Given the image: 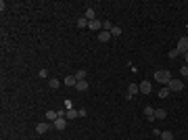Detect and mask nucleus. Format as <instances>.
Here are the masks:
<instances>
[{"label": "nucleus", "mask_w": 188, "mask_h": 140, "mask_svg": "<svg viewBox=\"0 0 188 140\" xmlns=\"http://www.w3.org/2000/svg\"><path fill=\"white\" fill-rule=\"evenodd\" d=\"M155 80H157L159 84H169L171 82V73H169L167 69H161V71L155 73Z\"/></svg>", "instance_id": "nucleus-1"}, {"label": "nucleus", "mask_w": 188, "mask_h": 140, "mask_svg": "<svg viewBox=\"0 0 188 140\" xmlns=\"http://www.w3.org/2000/svg\"><path fill=\"white\" fill-rule=\"evenodd\" d=\"M65 107H67V111H69V109H73V103H71V100H65Z\"/></svg>", "instance_id": "nucleus-27"}, {"label": "nucleus", "mask_w": 188, "mask_h": 140, "mask_svg": "<svg viewBox=\"0 0 188 140\" xmlns=\"http://www.w3.org/2000/svg\"><path fill=\"white\" fill-rule=\"evenodd\" d=\"M88 23H90V21H88V19H86V17H80V19H77V21H75V25H77V27H88Z\"/></svg>", "instance_id": "nucleus-17"}, {"label": "nucleus", "mask_w": 188, "mask_h": 140, "mask_svg": "<svg viewBox=\"0 0 188 140\" xmlns=\"http://www.w3.org/2000/svg\"><path fill=\"white\" fill-rule=\"evenodd\" d=\"M138 88H140V92H142V94H151V92H153V84L149 82V80H144V82H142Z\"/></svg>", "instance_id": "nucleus-4"}, {"label": "nucleus", "mask_w": 188, "mask_h": 140, "mask_svg": "<svg viewBox=\"0 0 188 140\" xmlns=\"http://www.w3.org/2000/svg\"><path fill=\"white\" fill-rule=\"evenodd\" d=\"M84 17H86L88 21H94V19H96V13H94V9H86V13H84Z\"/></svg>", "instance_id": "nucleus-11"}, {"label": "nucleus", "mask_w": 188, "mask_h": 140, "mask_svg": "<svg viewBox=\"0 0 188 140\" xmlns=\"http://www.w3.org/2000/svg\"><path fill=\"white\" fill-rule=\"evenodd\" d=\"M165 117H167L165 109H155V119H165Z\"/></svg>", "instance_id": "nucleus-13"}, {"label": "nucleus", "mask_w": 188, "mask_h": 140, "mask_svg": "<svg viewBox=\"0 0 188 140\" xmlns=\"http://www.w3.org/2000/svg\"><path fill=\"white\" fill-rule=\"evenodd\" d=\"M65 117H67V121H71V119H75V117H80V115H77V109H69V111L65 113Z\"/></svg>", "instance_id": "nucleus-14"}, {"label": "nucleus", "mask_w": 188, "mask_h": 140, "mask_svg": "<svg viewBox=\"0 0 188 140\" xmlns=\"http://www.w3.org/2000/svg\"><path fill=\"white\" fill-rule=\"evenodd\" d=\"M144 115L149 117L151 123H155V109H153V107H144Z\"/></svg>", "instance_id": "nucleus-7"}, {"label": "nucleus", "mask_w": 188, "mask_h": 140, "mask_svg": "<svg viewBox=\"0 0 188 140\" xmlns=\"http://www.w3.org/2000/svg\"><path fill=\"white\" fill-rule=\"evenodd\" d=\"M184 61H186V65H188V52H186V55H184Z\"/></svg>", "instance_id": "nucleus-28"}, {"label": "nucleus", "mask_w": 188, "mask_h": 140, "mask_svg": "<svg viewBox=\"0 0 188 140\" xmlns=\"http://www.w3.org/2000/svg\"><path fill=\"white\" fill-rule=\"evenodd\" d=\"M65 84H67V86H73V88H75V84H77V80H75V75H67V78H65Z\"/></svg>", "instance_id": "nucleus-18"}, {"label": "nucleus", "mask_w": 188, "mask_h": 140, "mask_svg": "<svg viewBox=\"0 0 188 140\" xmlns=\"http://www.w3.org/2000/svg\"><path fill=\"white\" fill-rule=\"evenodd\" d=\"M67 123H69V121H67V117H59V119L55 121V128L59 130V132H63V130L67 128Z\"/></svg>", "instance_id": "nucleus-5"}, {"label": "nucleus", "mask_w": 188, "mask_h": 140, "mask_svg": "<svg viewBox=\"0 0 188 140\" xmlns=\"http://www.w3.org/2000/svg\"><path fill=\"white\" fill-rule=\"evenodd\" d=\"M186 82H188V78H186Z\"/></svg>", "instance_id": "nucleus-29"}, {"label": "nucleus", "mask_w": 188, "mask_h": 140, "mask_svg": "<svg viewBox=\"0 0 188 140\" xmlns=\"http://www.w3.org/2000/svg\"><path fill=\"white\" fill-rule=\"evenodd\" d=\"M48 86H50L52 90H57V88H59V86H61V82H59V80H57V78H52V80L48 82Z\"/></svg>", "instance_id": "nucleus-20"}, {"label": "nucleus", "mask_w": 188, "mask_h": 140, "mask_svg": "<svg viewBox=\"0 0 188 140\" xmlns=\"http://www.w3.org/2000/svg\"><path fill=\"white\" fill-rule=\"evenodd\" d=\"M176 48H178V52H180V55H186V52H188V38H180Z\"/></svg>", "instance_id": "nucleus-3"}, {"label": "nucleus", "mask_w": 188, "mask_h": 140, "mask_svg": "<svg viewBox=\"0 0 188 140\" xmlns=\"http://www.w3.org/2000/svg\"><path fill=\"white\" fill-rule=\"evenodd\" d=\"M77 115H80V117H86V109H77Z\"/></svg>", "instance_id": "nucleus-26"}, {"label": "nucleus", "mask_w": 188, "mask_h": 140, "mask_svg": "<svg viewBox=\"0 0 188 140\" xmlns=\"http://www.w3.org/2000/svg\"><path fill=\"white\" fill-rule=\"evenodd\" d=\"M169 96V88H161L159 90V98H167Z\"/></svg>", "instance_id": "nucleus-22"}, {"label": "nucleus", "mask_w": 188, "mask_h": 140, "mask_svg": "<svg viewBox=\"0 0 188 140\" xmlns=\"http://www.w3.org/2000/svg\"><path fill=\"white\" fill-rule=\"evenodd\" d=\"M180 73H182V75H184V78H188V65H184V67H182V69H180Z\"/></svg>", "instance_id": "nucleus-25"}, {"label": "nucleus", "mask_w": 188, "mask_h": 140, "mask_svg": "<svg viewBox=\"0 0 188 140\" xmlns=\"http://www.w3.org/2000/svg\"><path fill=\"white\" fill-rule=\"evenodd\" d=\"M103 29H105V32H111V29H113V23H111V21H103Z\"/></svg>", "instance_id": "nucleus-23"}, {"label": "nucleus", "mask_w": 188, "mask_h": 140, "mask_svg": "<svg viewBox=\"0 0 188 140\" xmlns=\"http://www.w3.org/2000/svg\"><path fill=\"white\" fill-rule=\"evenodd\" d=\"M88 29H92V32H103V21H98V19H94L88 23Z\"/></svg>", "instance_id": "nucleus-6"}, {"label": "nucleus", "mask_w": 188, "mask_h": 140, "mask_svg": "<svg viewBox=\"0 0 188 140\" xmlns=\"http://www.w3.org/2000/svg\"><path fill=\"white\" fill-rule=\"evenodd\" d=\"M75 90H80V92H86L88 90V80H82V82L75 84Z\"/></svg>", "instance_id": "nucleus-10"}, {"label": "nucleus", "mask_w": 188, "mask_h": 140, "mask_svg": "<svg viewBox=\"0 0 188 140\" xmlns=\"http://www.w3.org/2000/svg\"><path fill=\"white\" fill-rule=\"evenodd\" d=\"M138 92H140V88H138L136 84H130V86H128V94H130V96H134V94H138Z\"/></svg>", "instance_id": "nucleus-15"}, {"label": "nucleus", "mask_w": 188, "mask_h": 140, "mask_svg": "<svg viewBox=\"0 0 188 140\" xmlns=\"http://www.w3.org/2000/svg\"><path fill=\"white\" fill-rule=\"evenodd\" d=\"M178 55H180V52H178V48H171V50H169V59H176Z\"/></svg>", "instance_id": "nucleus-24"}, {"label": "nucleus", "mask_w": 188, "mask_h": 140, "mask_svg": "<svg viewBox=\"0 0 188 140\" xmlns=\"http://www.w3.org/2000/svg\"><path fill=\"white\" fill-rule=\"evenodd\" d=\"M167 88H169L171 92H180V90H184V82H182V80H174V78H171V82L167 84Z\"/></svg>", "instance_id": "nucleus-2"}, {"label": "nucleus", "mask_w": 188, "mask_h": 140, "mask_svg": "<svg viewBox=\"0 0 188 140\" xmlns=\"http://www.w3.org/2000/svg\"><path fill=\"white\" fill-rule=\"evenodd\" d=\"M111 38H113L111 32H105V29H103V32H98V40H100V42H109Z\"/></svg>", "instance_id": "nucleus-8"}, {"label": "nucleus", "mask_w": 188, "mask_h": 140, "mask_svg": "<svg viewBox=\"0 0 188 140\" xmlns=\"http://www.w3.org/2000/svg\"><path fill=\"white\" fill-rule=\"evenodd\" d=\"M46 119L48 121H57L59 119V111H46Z\"/></svg>", "instance_id": "nucleus-12"}, {"label": "nucleus", "mask_w": 188, "mask_h": 140, "mask_svg": "<svg viewBox=\"0 0 188 140\" xmlns=\"http://www.w3.org/2000/svg\"><path fill=\"white\" fill-rule=\"evenodd\" d=\"M48 130H50V123H38V126H36V132H38V134H46Z\"/></svg>", "instance_id": "nucleus-9"}, {"label": "nucleus", "mask_w": 188, "mask_h": 140, "mask_svg": "<svg viewBox=\"0 0 188 140\" xmlns=\"http://www.w3.org/2000/svg\"><path fill=\"white\" fill-rule=\"evenodd\" d=\"M111 36H113V38H117V36H121V27H117V25H113V29H111Z\"/></svg>", "instance_id": "nucleus-21"}, {"label": "nucleus", "mask_w": 188, "mask_h": 140, "mask_svg": "<svg viewBox=\"0 0 188 140\" xmlns=\"http://www.w3.org/2000/svg\"><path fill=\"white\" fill-rule=\"evenodd\" d=\"M75 80H77V82H82V80H86V71H84V69L75 71Z\"/></svg>", "instance_id": "nucleus-19"}, {"label": "nucleus", "mask_w": 188, "mask_h": 140, "mask_svg": "<svg viewBox=\"0 0 188 140\" xmlns=\"http://www.w3.org/2000/svg\"><path fill=\"white\" fill-rule=\"evenodd\" d=\"M161 140H174V132L163 130V132H161Z\"/></svg>", "instance_id": "nucleus-16"}]
</instances>
